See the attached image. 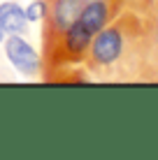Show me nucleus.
Wrapping results in <instances>:
<instances>
[{
	"label": "nucleus",
	"instance_id": "f257e3e1",
	"mask_svg": "<svg viewBox=\"0 0 158 160\" xmlns=\"http://www.w3.org/2000/svg\"><path fill=\"white\" fill-rule=\"evenodd\" d=\"M81 68L98 81H146L144 16L130 7H123L116 19L95 32L84 53Z\"/></svg>",
	"mask_w": 158,
	"mask_h": 160
},
{
	"label": "nucleus",
	"instance_id": "f03ea898",
	"mask_svg": "<svg viewBox=\"0 0 158 160\" xmlns=\"http://www.w3.org/2000/svg\"><path fill=\"white\" fill-rule=\"evenodd\" d=\"M44 14H42V51L51 49L56 40L70 28L79 12L91 0H42Z\"/></svg>",
	"mask_w": 158,
	"mask_h": 160
},
{
	"label": "nucleus",
	"instance_id": "7ed1b4c3",
	"mask_svg": "<svg viewBox=\"0 0 158 160\" xmlns=\"http://www.w3.org/2000/svg\"><path fill=\"white\" fill-rule=\"evenodd\" d=\"M5 53H7L9 63L26 77H33V74H37L42 70V58L37 56V51L23 40V35H9L7 40H5Z\"/></svg>",
	"mask_w": 158,
	"mask_h": 160
},
{
	"label": "nucleus",
	"instance_id": "20e7f679",
	"mask_svg": "<svg viewBox=\"0 0 158 160\" xmlns=\"http://www.w3.org/2000/svg\"><path fill=\"white\" fill-rule=\"evenodd\" d=\"M144 51H146V81L158 77V19H144Z\"/></svg>",
	"mask_w": 158,
	"mask_h": 160
},
{
	"label": "nucleus",
	"instance_id": "39448f33",
	"mask_svg": "<svg viewBox=\"0 0 158 160\" xmlns=\"http://www.w3.org/2000/svg\"><path fill=\"white\" fill-rule=\"evenodd\" d=\"M0 26L9 35H26L28 32V16L16 2H3L0 5Z\"/></svg>",
	"mask_w": 158,
	"mask_h": 160
},
{
	"label": "nucleus",
	"instance_id": "423d86ee",
	"mask_svg": "<svg viewBox=\"0 0 158 160\" xmlns=\"http://www.w3.org/2000/svg\"><path fill=\"white\" fill-rule=\"evenodd\" d=\"M126 7L135 9L144 19H158V0H126Z\"/></svg>",
	"mask_w": 158,
	"mask_h": 160
},
{
	"label": "nucleus",
	"instance_id": "0eeeda50",
	"mask_svg": "<svg viewBox=\"0 0 158 160\" xmlns=\"http://www.w3.org/2000/svg\"><path fill=\"white\" fill-rule=\"evenodd\" d=\"M3 37H5V30H3V26H0V42H3Z\"/></svg>",
	"mask_w": 158,
	"mask_h": 160
}]
</instances>
